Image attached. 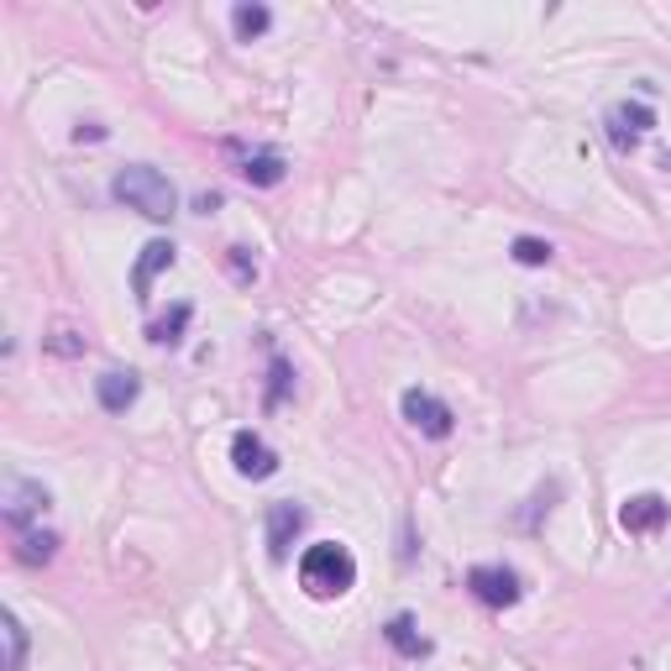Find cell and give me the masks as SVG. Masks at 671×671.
Instances as JSON below:
<instances>
[{
	"label": "cell",
	"instance_id": "6da1fadb",
	"mask_svg": "<svg viewBox=\"0 0 671 671\" xmlns=\"http://www.w3.org/2000/svg\"><path fill=\"white\" fill-rule=\"evenodd\" d=\"M352 582H357V556L346 551L341 541H320V546H310L299 556V588L315 603H331L341 593H352Z\"/></svg>",
	"mask_w": 671,
	"mask_h": 671
},
{
	"label": "cell",
	"instance_id": "7a4b0ae2",
	"mask_svg": "<svg viewBox=\"0 0 671 671\" xmlns=\"http://www.w3.org/2000/svg\"><path fill=\"white\" fill-rule=\"evenodd\" d=\"M111 194H116L126 211H137V216H147V220H168L179 211V190L168 184L163 168H152V163H126L116 173Z\"/></svg>",
	"mask_w": 671,
	"mask_h": 671
},
{
	"label": "cell",
	"instance_id": "3957f363",
	"mask_svg": "<svg viewBox=\"0 0 671 671\" xmlns=\"http://www.w3.org/2000/svg\"><path fill=\"white\" fill-rule=\"evenodd\" d=\"M399 409H405L409 425H414L420 435H431V441H446V435L456 431L452 405H446V399H435V394H425V388H405Z\"/></svg>",
	"mask_w": 671,
	"mask_h": 671
},
{
	"label": "cell",
	"instance_id": "277c9868",
	"mask_svg": "<svg viewBox=\"0 0 671 671\" xmlns=\"http://www.w3.org/2000/svg\"><path fill=\"white\" fill-rule=\"evenodd\" d=\"M48 503H53V493L43 488V482H32V478H22V473H11L5 478V525L16 530H32V520H43L48 514Z\"/></svg>",
	"mask_w": 671,
	"mask_h": 671
},
{
	"label": "cell",
	"instance_id": "5b68a950",
	"mask_svg": "<svg viewBox=\"0 0 671 671\" xmlns=\"http://www.w3.org/2000/svg\"><path fill=\"white\" fill-rule=\"evenodd\" d=\"M467 593L488 609H514V603L525 599V588H520V572H509V567H473L467 572Z\"/></svg>",
	"mask_w": 671,
	"mask_h": 671
},
{
	"label": "cell",
	"instance_id": "8992f818",
	"mask_svg": "<svg viewBox=\"0 0 671 671\" xmlns=\"http://www.w3.org/2000/svg\"><path fill=\"white\" fill-rule=\"evenodd\" d=\"M231 462H237L241 478H252V482H263V478H273V473H278V452H273L258 431H237V435H231Z\"/></svg>",
	"mask_w": 671,
	"mask_h": 671
},
{
	"label": "cell",
	"instance_id": "52a82bcc",
	"mask_svg": "<svg viewBox=\"0 0 671 671\" xmlns=\"http://www.w3.org/2000/svg\"><path fill=\"white\" fill-rule=\"evenodd\" d=\"M305 520H310V514H305L294 499H284V503H273V509H268V556H273V561H288V546L299 541Z\"/></svg>",
	"mask_w": 671,
	"mask_h": 671
},
{
	"label": "cell",
	"instance_id": "ba28073f",
	"mask_svg": "<svg viewBox=\"0 0 671 671\" xmlns=\"http://www.w3.org/2000/svg\"><path fill=\"white\" fill-rule=\"evenodd\" d=\"M667 514H671V503L661 493H635V499L619 503V525L629 535H656V530L667 525Z\"/></svg>",
	"mask_w": 671,
	"mask_h": 671
},
{
	"label": "cell",
	"instance_id": "9c48e42d",
	"mask_svg": "<svg viewBox=\"0 0 671 671\" xmlns=\"http://www.w3.org/2000/svg\"><path fill=\"white\" fill-rule=\"evenodd\" d=\"M650 126H656V111H650V105H629V100H624V105L609 111V137H614L619 152H635L640 132H650Z\"/></svg>",
	"mask_w": 671,
	"mask_h": 671
},
{
	"label": "cell",
	"instance_id": "30bf717a",
	"mask_svg": "<svg viewBox=\"0 0 671 671\" xmlns=\"http://www.w3.org/2000/svg\"><path fill=\"white\" fill-rule=\"evenodd\" d=\"M137 394H143V378L137 373H100L95 378V399L111 414H126V409L137 405Z\"/></svg>",
	"mask_w": 671,
	"mask_h": 671
},
{
	"label": "cell",
	"instance_id": "8fae6325",
	"mask_svg": "<svg viewBox=\"0 0 671 671\" xmlns=\"http://www.w3.org/2000/svg\"><path fill=\"white\" fill-rule=\"evenodd\" d=\"M168 268H173V241H147L143 247V258H137V268H132V294H137V299H147V288H152V278H158V273H168Z\"/></svg>",
	"mask_w": 671,
	"mask_h": 671
},
{
	"label": "cell",
	"instance_id": "7c38bea8",
	"mask_svg": "<svg viewBox=\"0 0 671 671\" xmlns=\"http://www.w3.org/2000/svg\"><path fill=\"white\" fill-rule=\"evenodd\" d=\"M237 173H241V179H247V184H258V190H273V184H284L288 163H284V158H278V152H247Z\"/></svg>",
	"mask_w": 671,
	"mask_h": 671
},
{
	"label": "cell",
	"instance_id": "4fadbf2b",
	"mask_svg": "<svg viewBox=\"0 0 671 671\" xmlns=\"http://www.w3.org/2000/svg\"><path fill=\"white\" fill-rule=\"evenodd\" d=\"M388 646L399 650V656H409V661H420V656H431V640L420 635V624L409 619V614H399V619H388Z\"/></svg>",
	"mask_w": 671,
	"mask_h": 671
},
{
	"label": "cell",
	"instance_id": "5bb4252c",
	"mask_svg": "<svg viewBox=\"0 0 671 671\" xmlns=\"http://www.w3.org/2000/svg\"><path fill=\"white\" fill-rule=\"evenodd\" d=\"M0 640H5V656H0V671H22L26 667V624L5 609L0 614Z\"/></svg>",
	"mask_w": 671,
	"mask_h": 671
},
{
	"label": "cell",
	"instance_id": "9a60e30c",
	"mask_svg": "<svg viewBox=\"0 0 671 671\" xmlns=\"http://www.w3.org/2000/svg\"><path fill=\"white\" fill-rule=\"evenodd\" d=\"M53 556H58V535H53V530H22L16 561H26V567H48Z\"/></svg>",
	"mask_w": 671,
	"mask_h": 671
},
{
	"label": "cell",
	"instance_id": "2e32d148",
	"mask_svg": "<svg viewBox=\"0 0 671 671\" xmlns=\"http://www.w3.org/2000/svg\"><path fill=\"white\" fill-rule=\"evenodd\" d=\"M190 320H194V305H173V310H168L163 320H152V326H147V336H152L158 346H179V341H184V326H190Z\"/></svg>",
	"mask_w": 671,
	"mask_h": 671
},
{
	"label": "cell",
	"instance_id": "e0dca14e",
	"mask_svg": "<svg viewBox=\"0 0 671 671\" xmlns=\"http://www.w3.org/2000/svg\"><path fill=\"white\" fill-rule=\"evenodd\" d=\"M231 26H237L241 43H252V37H263L268 26H273V11H268V5H252V0H241L237 11H231Z\"/></svg>",
	"mask_w": 671,
	"mask_h": 671
},
{
	"label": "cell",
	"instance_id": "ac0fdd59",
	"mask_svg": "<svg viewBox=\"0 0 671 671\" xmlns=\"http://www.w3.org/2000/svg\"><path fill=\"white\" fill-rule=\"evenodd\" d=\"M509 252H514V263H525V268H546L556 258V247L551 241H541V237H514Z\"/></svg>",
	"mask_w": 671,
	"mask_h": 671
},
{
	"label": "cell",
	"instance_id": "d6986e66",
	"mask_svg": "<svg viewBox=\"0 0 671 671\" xmlns=\"http://www.w3.org/2000/svg\"><path fill=\"white\" fill-rule=\"evenodd\" d=\"M284 388H288V362L284 357H273V384H268V409L284 399Z\"/></svg>",
	"mask_w": 671,
	"mask_h": 671
},
{
	"label": "cell",
	"instance_id": "ffe728a7",
	"mask_svg": "<svg viewBox=\"0 0 671 671\" xmlns=\"http://www.w3.org/2000/svg\"><path fill=\"white\" fill-rule=\"evenodd\" d=\"M231 268H237L241 284H252V278H258V263H247V247H231Z\"/></svg>",
	"mask_w": 671,
	"mask_h": 671
},
{
	"label": "cell",
	"instance_id": "44dd1931",
	"mask_svg": "<svg viewBox=\"0 0 671 671\" xmlns=\"http://www.w3.org/2000/svg\"><path fill=\"white\" fill-rule=\"evenodd\" d=\"M48 346H53V352H64V357H73V352H79V341H73V331H53Z\"/></svg>",
	"mask_w": 671,
	"mask_h": 671
},
{
	"label": "cell",
	"instance_id": "7402d4cb",
	"mask_svg": "<svg viewBox=\"0 0 671 671\" xmlns=\"http://www.w3.org/2000/svg\"><path fill=\"white\" fill-rule=\"evenodd\" d=\"M73 137H79V143H100V137H105V126H95V121H84V126H79Z\"/></svg>",
	"mask_w": 671,
	"mask_h": 671
}]
</instances>
